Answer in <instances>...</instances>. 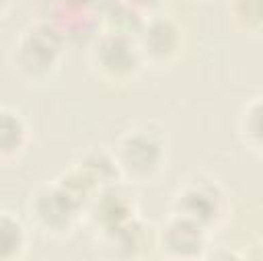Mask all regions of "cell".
<instances>
[{
	"mask_svg": "<svg viewBox=\"0 0 263 261\" xmlns=\"http://www.w3.org/2000/svg\"><path fill=\"white\" fill-rule=\"evenodd\" d=\"M101 0H58V4L70 12H86L90 8H97Z\"/></svg>",
	"mask_w": 263,
	"mask_h": 261,
	"instance_id": "obj_15",
	"label": "cell"
},
{
	"mask_svg": "<svg viewBox=\"0 0 263 261\" xmlns=\"http://www.w3.org/2000/svg\"><path fill=\"white\" fill-rule=\"evenodd\" d=\"M10 2H12V0H0V14L6 12V8L10 6Z\"/></svg>",
	"mask_w": 263,
	"mask_h": 261,
	"instance_id": "obj_17",
	"label": "cell"
},
{
	"mask_svg": "<svg viewBox=\"0 0 263 261\" xmlns=\"http://www.w3.org/2000/svg\"><path fill=\"white\" fill-rule=\"evenodd\" d=\"M208 243L210 230L175 212L154 230V247L168 259H203Z\"/></svg>",
	"mask_w": 263,
	"mask_h": 261,
	"instance_id": "obj_6",
	"label": "cell"
},
{
	"mask_svg": "<svg viewBox=\"0 0 263 261\" xmlns=\"http://www.w3.org/2000/svg\"><path fill=\"white\" fill-rule=\"evenodd\" d=\"M90 64L103 78L111 82H127L140 74L144 60L136 37L103 31L90 45Z\"/></svg>",
	"mask_w": 263,
	"mask_h": 261,
	"instance_id": "obj_5",
	"label": "cell"
},
{
	"mask_svg": "<svg viewBox=\"0 0 263 261\" xmlns=\"http://www.w3.org/2000/svg\"><path fill=\"white\" fill-rule=\"evenodd\" d=\"M64 49L66 35L58 25L33 23L21 33L14 45V64L23 76L43 80L58 70Z\"/></svg>",
	"mask_w": 263,
	"mask_h": 261,
	"instance_id": "obj_2",
	"label": "cell"
},
{
	"mask_svg": "<svg viewBox=\"0 0 263 261\" xmlns=\"http://www.w3.org/2000/svg\"><path fill=\"white\" fill-rule=\"evenodd\" d=\"M238 132H240V138H242L245 146L255 156H261L263 138H261V97L259 95L253 97L242 107V113H240V119H238Z\"/></svg>",
	"mask_w": 263,
	"mask_h": 261,
	"instance_id": "obj_13",
	"label": "cell"
},
{
	"mask_svg": "<svg viewBox=\"0 0 263 261\" xmlns=\"http://www.w3.org/2000/svg\"><path fill=\"white\" fill-rule=\"evenodd\" d=\"M29 216L37 230L49 236H66L84 216V210L58 181H51L31 195Z\"/></svg>",
	"mask_w": 263,
	"mask_h": 261,
	"instance_id": "obj_4",
	"label": "cell"
},
{
	"mask_svg": "<svg viewBox=\"0 0 263 261\" xmlns=\"http://www.w3.org/2000/svg\"><path fill=\"white\" fill-rule=\"evenodd\" d=\"M136 43L144 64L168 66L181 53L183 31L175 18L166 14H152L144 18V25L136 35Z\"/></svg>",
	"mask_w": 263,
	"mask_h": 261,
	"instance_id": "obj_7",
	"label": "cell"
},
{
	"mask_svg": "<svg viewBox=\"0 0 263 261\" xmlns=\"http://www.w3.org/2000/svg\"><path fill=\"white\" fill-rule=\"evenodd\" d=\"M97 189H103L107 185H113L117 181H121L117 162L113 152H105V150H92L88 154L82 156V160H78L74 164Z\"/></svg>",
	"mask_w": 263,
	"mask_h": 261,
	"instance_id": "obj_10",
	"label": "cell"
},
{
	"mask_svg": "<svg viewBox=\"0 0 263 261\" xmlns=\"http://www.w3.org/2000/svg\"><path fill=\"white\" fill-rule=\"evenodd\" d=\"M121 179L132 183L154 181L166 166V142L160 132L140 125L127 129L113 150Z\"/></svg>",
	"mask_w": 263,
	"mask_h": 261,
	"instance_id": "obj_1",
	"label": "cell"
},
{
	"mask_svg": "<svg viewBox=\"0 0 263 261\" xmlns=\"http://www.w3.org/2000/svg\"><path fill=\"white\" fill-rule=\"evenodd\" d=\"M232 21L247 33L261 31V0H230L228 4Z\"/></svg>",
	"mask_w": 263,
	"mask_h": 261,
	"instance_id": "obj_14",
	"label": "cell"
},
{
	"mask_svg": "<svg viewBox=\"0 0 263 261\" xmlns=\"http://www.w3.org/2000/svg\"><path fill=\"white\" fill-rule=\"evenodd\" d=\"M125 2L134 4V6H136V8H140V10H146V8H152L158 0H125Z\"/></svg>",
	"mask_w": 263,
	"mask_h": 261,
	"instance_id": "obj_16",
	"label": "cell"
},
{
	"mask_svg": "<svg viewBox=\"0 0 263 261\" xmlns=\"http://www.w3.org/2000/svg\"><path fill=\"white\" fill-rule=\"evenodd\" d=\"M29 142L25 117L12 107H0V160L16 158Z\"/></svg>",
	"mask_w": 263,
	"mask_h": 261,
	"instance_id": "obj_9",
	"label": "cell"
},
{
	"mask_svg": "<svg viewBox=\"0 0 263 261\" xmlns=\"http://www.w3.org/2000/svg\"><path fill=\"white\" fill-rule=\"evenodd\" d=\"M136 212H138V208H136L134 195L127 189H123L117 181L113 185L99 189L92 195L84 216L99 230V234L105 236V234L117 230L119 226L127 224L132 218H136L138 216Z\"/></svg>",
	"mask_w": 263,
	"mask_h": 261,
	"instance_id": "obj_8",
	"label": "cell"
},
{
	"mask_svg": "<svg viewBox=\"0 0 263 261\" xmlns=\"http://www.w3.org/2000/svg\"><path fill=\"white\" fill-rule=\"evenodd\" d=\"M29 249V232L25 224L10 212L0 210V261L23 259Z\"/></svg>",
	"mask_w": 263,
	"mask_h": 261,
	"instance_id": "obj_11",
	"label": "cell"
},
{
	"mask_svg": "<svg viewBox=\"0 0 263 261\" xmlns=\"http://www.w3.org/2000/svg\"><path fill=\"white\" fill-rule=\"evenodd\" d=\"M228 195L216 179L195 177L185 181L173 197V212L181 214L205 230L220 228L228 218Z\"/></svg>",
	"mask_w": 263,
	"mask_h": 261,
	"instance_id": "obj_3",
	"label": "cell"
},
{
	"mask_svg": "<svg viewBox=\"0 0 263 261\" xmlns=\"http://www.w3.org/2000/svg\"><path fill=\"white\" fill-rule=\"evenodd\" d=\"M148 228L138 216L132 218L127 224L119 226L117 230L101 236L105 240V245L111 249L113 255H125V257H134L138 255V251L142 247L148 245Z\"/></svg>",
	"mask_w": 263,
	"mask_h": 261,
	"instance_id": "obj_12",
	"label": "cell"
}]
</instances>
